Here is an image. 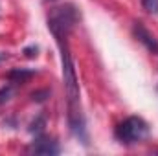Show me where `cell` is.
<instances>
[{
	"label": "cell",
	"mask_w": 158,
	"mask_h": 156,
	"mask_svg": "<svg viewBox=\"0 0 158 156\" xmlns=\"http://www.w3.org/2000/svg\"><path fill=\"white\" fill-rule=\"evenodd\" d=\"M66 37L63 33H57L55 39L61 50V63H63V81H64V90H66V101H68V125L70 130L77 136L79 140H86L85 134V116L81 109V97H79V83L76 76V66L66 44Z\"/></svg>",
	"instance_id": "1"
},
{
	"label": "cell",
	"mask_w": 158,
	"mask_h": 156,
	"mask_svg": "<svg viewBox=\"0 0 158 156\" xmlns=\"http://www.w3.org/2000/svg\"><path fill=\"white\" fill-rule=\"evenodd\" d=\"M147 136H149V125L145 123V119H142L138 116L127 117L116 127V138L125 145L140 143Z\"/></svg>",
	"instance_id": "2"
},
{
	"label": "cell",
	"mask_w": 158,
	"mask_h": 156,
	"mask_svg": "<svg viewBox=\"0 0 158 156\" xmlns=\"http://www.w3.org/2000/svg\"><path fill=\"white\" fill-rule=\"evenodd\" d=\"M77 11L72 7V6H61V7H55L50 17H48V28L52 30L53 35L57 33H63V35H68L70 30L74 28V24L77 22Z\"/></svg>",
	"instance_id": "3"
},
{
	"label": "cell",
	"mask_w": 158,
	"mask_h": 156,
	"mask_svg": "<svg viewBox=\"0 0 158 156\" xmlns=\"http://www.w3.org/2000/svg\"><path fill=\"white\" fill-rule=\"evenodd\" d=\"M30 153H33V154H44V156L59 154V153H61V147H59V145H57V142H53V140L39 138V140H35V142L31 143Z\"/></svg>",
	"instance_id": "4"
},
{
	"label": "cell",
	"mask_w": 158,
	"mask_h": 156,
	"mask_svg": "<svg viewBox=\"0 0 158 156\" xmlns=\"http://www.w3.org/2000/svg\"><path fill=\"white\" fill-rule=\"evenodd\" d=\"M134 35H136V39L140 40L149 51H153V53H158V40L155 39V35L147 30V28H143L140 22H136L134 24Z\"/></svg>",
	"instance_id": "5"
},
{
	"label": "cell",
	"mask_w": 158,
	"mask_h": 156,
	"mask_svg": "<svg viewBox=\"0 0 158 156\" xmlns=\"http://www.w3.org/2000/svg\"><path fill=\"white\" fill-rule=\"evenodd\" d=\"M31 76H33V72H30V70H22V68H17V70L9 72L7 77H9L11 83H26Z\"/></svg>",
	"instance_id": "6"
},
{
	"label": "cell",
	"mask_w": 158,
	"mask_h": 156,
	"mask_svg": "<svg viewBox=\"0 0 158 156\" xmlns=\"http://www.w3.org/2000/svg\"><path fill=\"white\" fill-rule=\"evenodd\" d=\"M142 6L151 15H156L158 13V0H142Z\"/></svg>",
	"instance_id": "7"
},
{
	"label": "cell",
	"mask_w": 158,
	"mask_h": 156,
	"mask_svg": "<svg viewBox=\"0 0 158 156\" xmlns=\"http://www.w3.org/2000/svg\"><path fill=\"white\" fill-rule=\"evenodd\" d=\"M11 94H13V86L11 84H6L4 88H0V105L9 101L11 99Z\"/></svg>",
	"instance_id": "8"
},
{
	"label": "cell",
	"mask_w": 158,
	"mask_h": 156,
	"mask_svg": "<svg viewBox=\"0 0 158 156\" xmlns=\"http://www.w3.org/2000/svg\"><path fill=\"white\" fill-rule=\"evenodd\" d=\"M24 53H26L28 57H35V55H37V48H26Z\"/></svg>",
	"instance_id": "9"
}]
</instances>
